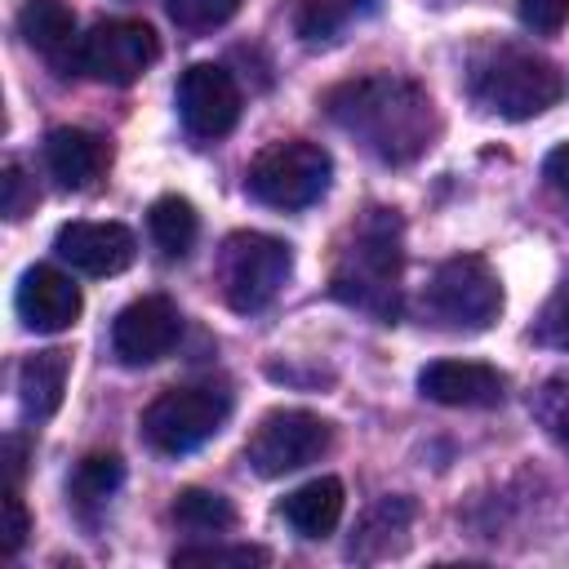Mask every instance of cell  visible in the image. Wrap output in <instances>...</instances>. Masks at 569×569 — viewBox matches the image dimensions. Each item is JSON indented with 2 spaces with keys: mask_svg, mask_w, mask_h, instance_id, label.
<instances>
[{
  "mask_svg": "<svg viewBox=\"0 0 569 569\" xmlns=\"http://www.w3.org/2000/svg\"><path fill=\"white\" fill-rule=\"evenodd\" d=\"M325 116L382 164H413L436 147L440 133L431 93L391 71L333 84L325 93Z\"/></svg>",
  "mask_w": 569,
  "mask_h": 569,
  "instance_id": "6da1fadb",
  "label": "cell"
},
{
  "mask_svg": "<svg viewBox=\"0 0 569 569\" xmlns=\"http://www.w3.org/2000/svg\"><path fill=\"white\" fill-rule=\"evenodd\" d=\"M400 271H405V231L396 209H365L351 227V240L338 249L329 289L338 302L391 325L400 316Z\"/></svg>",
  "mask_w": 569,
  "mask_h": 569,
  "instance_id": "7a4b0ae2",
  "label": "cell"
},
{
  "mask_svg": "<svg viewBox=\"0 0 569 569\" xmlns=\"http://www.w3.org/2000/svg\"><path fill=\"white\" fill-rule=\"evenodd\" d=\"M565 93V80L556 62L516 49V44H493L471 62V98L502 120H533L542 116L556 98Z\"/></svg>",
  "mask_w": 569,
  "mask_h": 569,
  "instance_id": "3957f363",
  "label": "cell"
},
{
  "mask_svg": "<svg viewBox=\"0 0 569 569\" xmlns=\"http://www.w3.org/2000/svg\"><path fill=\"white\" fill-rule=\"evenodd\" d=\"M227 418H231L227 387H218V382L169 387L142 409V440L156 453L182 458V453H196L204 440H213Z\"/></svg>",
  "mask_w": 569,
  "mask_h": 569,
  "instance_id": "277c9868",
  "label": "cell"
},
{
  "mask_svg": "<svg viewBox=\"0 0 569 569\" xmlns=\"http://www.w3.org/2000/svg\"><path fill=\"white\" fill-rule=\"evenodd\" d=\"M333 178V160L320 142L307 138H289V142H271L253 156L249 173H244V191L249 200L267 204V209H307L329 191Z\"/></svg>",
  "mask_w": 569,
  "mask_h": 569,
  "instance_id": "5b68a950",
  "label": "cell"
},
{
  "mask_svg": "<svg viewBox=\"0 0 569 569\" xmlns=\"http://www.w3.org/2000/svg\"><path fill=\"white\" fill-rule=\"evenodd\" d=\"M293 249L267 231H231L218 249V284L231 311H262L289 280Z\"/></svg>",
  "mask_w": 569,
  "mask_h": 569,
  "instance_id": "8992f818",
  "label": "cell"
},
{
  "mask_svg": "<svg viewBox=\"0 0 569 569\" xmlns=\"http://www.w3.org/2000/svg\"><path fill=\"white\" fill-rule=\"evenodd\" d=\"M427 307L440 325L480 333L498 320L502 311V284L498 271L480 253H453L431 271L427 284Z\"/></svg>",
  "mask_w": 569,
  "mask_h": 569,
  "instance_id": "52a82bcc",
  "label": "cell"
},
{
  "mask_svg": "<svg viewBox=\"0 0 569 569\" xmlns=\"http://www.w3.org/2000/svg\"><path fill=\"white\" fill-rule=\"evenodd\" d=\"M333 445V427L311 413V409H271L258 418L249 445H244V462L262 476V480H280L289 471H302L307 462H320Z\"/></svg>",
  "mask_w": 569,
  "mask_h": 569,
  "instance_id": "ba28073f",
  "label": "cell"
},
{
  "mask_svg": "<svg viewBox=\"0 0 569 569\" xmlns=\"http://www.w3.org/2000/svg\"><path fill=\"white\" fill-rule=\"evenodd\" d=\"M160 58V36L142 18H107L89 36H80L76 71L102 84H133Z\"/></svg>",
  "mask_w": 569,
  "mask_h": 569,
  "instance_id": "9c48e42d",
  "label": "cell"
},
{
  "mask_svg": "<svg viewBox=\"0 0 569 569\" xmlns=\"http://www.w3.org/2000/svg\"><path fill=\"white\" fill-rule=\"evenodd\" d=\"M178 120L191 138L200 142H218L236 129L240 120V84L227 67L218 62H191L178 76Z\"/></svg>",
  "mask_w": 569,
  "mask_h": 569,
  "instance_id": "30bf717a",
  "label": "cell"
},
{
  "mask_svg": "<svg viewBox=\"0 0 569 569\" xmlns=\"http://www.w3.org/2000/svg\"><path fill=\"white\" fill-rule=\"evenodd\" d=\"M178 338H182V316L164 293H147L129 302L111 325V351L129 369L164 360L178 347Z\"/></svg>",
  "mask_w": 569,
  "mask_h": 569,
  "instance_id": "8fae6325",
  "label": "cell"
},
{
  "mask_svg": "<svg viewBox=\"0 0 569 569\" xmlns=\"http://www.w3.org/2000/svg\"><path fill=\"white\" fill-rule=\"evenodd\" d=\"M53 253L80 276H120L138 258V240L124 222H62Z\"/></svg>",
  "mask_w": 569,
  "mask_h": 569,
  "instance_id": "7c38bea8",
  "label": "cell"
},
{
  "mask_svg": "<svg viewBox=\"0 0 569 569\" xmlns=\"http://www.w3.org/2000/svg\"><path fill=\"white\" fill-rule=\"evenodd\" d=\"M13 311L31 333H62L80 320V284L58 267H27L13 293Z\"/></svg>",
  "mask_w": 569,
  "mask_h": 569,
  "instance_id": "4fadbf2b",
  "label": "cell"
},
{
  "mask_svg": "<svg viewBox=\"0 0 569 569\" xmlns=\"http://www.w3.org/2000/svg\"><path fill=\"white\" fill-rule=\"evenodd\" d=\"M418 391L449 409H493L507 400V378L485 360H431L418 369Z\"/></svg>",
  "mask_w": 569,
  "mask_h": 569,
  "instance_id": "5bb4252c",
  "label": "cell"
},
{
  "mask_svg": "<svg viewBox=\"0 0 569 569\" xmlns=\"http://www.w3.org/2000/svg\"><path fill=\"white\" fill-rule=\"evenodd\" d=\"M111 164V147L107 138L89 133V129H76V124H62V129H49L44 138V169L58 187L67 191H84L93 187Z\"/></svg>",
  "mask_w": 569,
  "mask_h": 569,
  "instance_id": "9a60e30c",
  "label": "cell"
},
{
  "mask_svg": "<svg viewBox=\"0 0 569 569\" xmlns=\"http://www.w3.org/2000/svg\"><path fill=\"white\" fill-rule=\"evenodd\" d=\"M18 31L36 53H44L58 67V76L76 71L80 36H76V13L67 9V0H27L18 13Z\"/></svg>",
  "mask_w": 569,
  "mask_h": 569,
  "instance_id": "2e32d148",
  "label": "cell"
},
{
  "mask_svg": "<svg viewBox=\"0 0 569 569\" xmlns=\"http://www.w3.org/2000/svg\"><path fill=\"white\" fill-rule=\"evenodd\" d=\"M67 373H71V356L62 347L36 351L18 365V405H22L27 422H49L62 409Z\"/></svg>",
  "mask_w": 569,
  "mask_h": 569,
  "instance_id": "e0dca14e",
  "label": "cell"
},
{
  "mask_svg": "<svg viewBox=\"0 0 569 569\" xmlns=\"http://www.w3.org/2000/svg\"><path fill=\"white\" fill-rule=\"evenodd\" d=\"M342 507H347L342 480L338 476H316V480L298 485L293 493H284L280 516L298 538H329L342 520Z\"/></svg>",
  "mask_w": 569,
  "mask_h": 569,
  "instance_id": "ac0fdd59",
  "label": "cell"
},
{
  "mask_svg": "<svg viewBox=\"0 0 569 569\" xmlns=\"http://www.w3.org/2000/svg\"><path fill=\"white\" fill-rule=\"evenodd\" d=\"M409 520H413V498L396 493V498L373 502V507L365 511V520H360V529H356L347 556H351V560H382V556L400 551V547H405V533H409Z\"/></svg>",
  "mask_w": 569,
  "mask_h": 569,
  "instance_id": "d6986e66",
  "label": "cell"
},
{
  "mask_svg": "<svg viewBox=\"0 0 569 569\" xmlns=\"http://www.w3.org/2000/svg\"><path fill=\"white\" fill-rule=\"evenodd\" d=\"M378 0H302L293 13V31L307 49H329L347 36L351 22L369 18Z\"/></svg>",
  "mask_w": 569,
  "mask_h": 569,
  "instance_id": "ffe728a7",
  "label": "cell"
},
{
  "mask_svg": "<svg viewBox=\"0 0 569 569\" xmlns=\"http://www.w3.org/2000/svg\"><path fill=\"white\" fill-rule=\"evenodd\" d=\"M147 231L164 258H187L200 236V213L187 196H160L147 209Z\"/></svg>",
  "mask_w": 569,
  "mask_h": 569,
  "instance_id": "44dd1931",
  "label": "cell"
},
{
  "mask_svg": "<svg viewBox=\"0 0 569 569\" xmlns=\"http://www.w3.org/2000/svg\"><path fill=\"white\" fill-rule=\"evenodd\" d=\"M120 480H124V462L116 453H89V458H80V467L71 471V485H67L71 507L80 516H93L98 507H107V498L120 489Z\"/></svg>",
  "mask_w": 569,
  "mask_h": 569,
  "instance_id": "7402d4cb",
  "label": "cell"
},
{
  "mask_svg": "<svg viewBox=\"0 0 569 569\" xmlns=\"http://www.w3.org/2000/svg\"><path fill=\"white\" fill-rule=\"evenodd\" d=\"M169 516H173L178 529L200 533V538L236 529V507H231V498H222V493H213V489H196V485L173 498Z\"/></svg>",
  "mask_w": 569,
  "mask_h": 569,
  "instance_id": "603a6c76",
  "label": "cell"
},
{
  "mask_svg": "<svg viewBox=\"0 0 569 569\" xmlns=\"http://www.w3.org/2000/svg\"><path fill=\"white\" fill-rule=\"evenodd\" d=\"M533 418H538L542 431L569 453V369L551 373V378L538 387V396H533Z\"/></svg>",
  "mask_w": 569,
  "mask_h": 569,
  "instance_id": "cb8c5ba5",
  "label": "cell"
},
{
  "mask_svg": "<svg viewBox=\"0 0 569 569\" xmlns=\"http://www.w3.org/2000/svg\"><path fill=\"white\" fill-rule=\"evenodd\" d=\"M533 342L556 347V351H569V271L560 276V284L542 302V311L533 320Z\"/></svg>",
  "mask_w": 569,
  "mask_h": 569,
  "instance_id": "d4e9b609",
  "label": "cell"
},
{
  "mask_svg": "<svg viewBox=\"0 0 569 569\" xmlns=\"http://www.w3.org/2000/svg\"><path fill=\"white\" fill-rule=\"evenodd\" d=\"M267 547H249V542H236V547H222V542H204V547H182L173 551V565H231V569H249V565H267Z\"/></svg>",
  "mask_w": 569,
  "mask_h": 569,
  "instance_id": "484cf974",
  "label": "cell"
},
{
  "mask_svg": "<svg viewBox=\"0 0 569 569\" xmlns=\"http://www.w3.org/2000/svg\"><path fill=\"white\" fill-rule=\"evenodd\" d=\"M164 9L182 31H213L236 18L240 0H164Z\"/></svg>",
  "mask_w": 569,
  "mask_h": 569,
  "instance_id": "4316f807",
  "label": "cell"
},
{
  "mask_svg": "<svg viewBox=\"0 0 569 569\" xmlns=\"http://www.w3.org/2000/svg\"><path fill=\"white\" fill-rule=\"evenodd\" d=\"M516 13L529 31L538 36H556L569 22V0H516Z\"/></svg>",
  "mask_w": 569,
  "mask_h": 569,
  "instance_id": "83f0119b",
  "label": "cell"
},
{
  "mask_svg": "<svg viewBox=\"0 0 569 569\" xmlns=\"http://www.w3.org/2000/svg\"><path fill=\"white\" fill-rule=\"evenodd\" d=\"M31 533V516H27V502L18 493V480L4 485V556H18L22 542Z\"/></svg>",
  "mask_w": 569,
  "mask_h": 569,
  "instance_id": "f1b7e54d",
  "label": "cell"
},
{
  "mask_svg": "<svg viewBox=\"0 0 569 569\" xmlns=\"http://www.w3.org/2000/svg\"><path fill=\"white\" fill-rule=\"evenodd\" d=\"M0 182H4V218L9 222L27 218L36 209V182H27V173L18 164H4V178Z\"/></svg>",
  "mask_w": 569,
  "mask_h": 569,
  "instance_id": "f546056e",
  "label": "cell"
},
{
  "mask_svg": "<svg viewBox=\"0 0 569 569\" xmlns=\"http://www.w3.org/2000/svg\"><path fill=\"white\" fill-rule=\"evenodd\" d=\"M542 178L551 182V191H556L560 200H569V142H560V147L547 151V160H542Z\"/></svg>",
  "mask_w": 569,
  "mask_h": 569,
  "instance_id": "4dcf8cb0",
  "label": "cell"
}]
</instances>
